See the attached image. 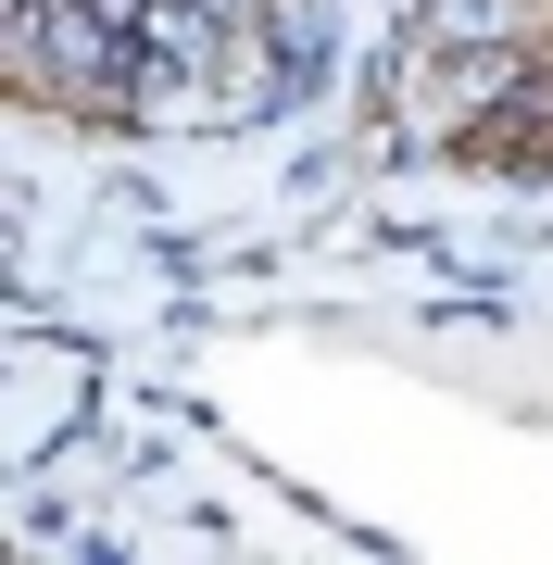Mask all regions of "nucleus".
Segmentation results:
<instances>
[{
	"mask_svg": "<svg viewBox=\"0 0 553 565\" xmlns=\"http://www.w3.org/2000/svg\"><path fill=\"white\" fill-rule=\"evenodd\" d=\"M428 39H453V51H466V39H529V0H440Z\"/></svg>",
	"mask_w": 553,
	"mask_h": 565,
	"instance_id": "1",
	"label": "nucleus"
}]
</instances>
